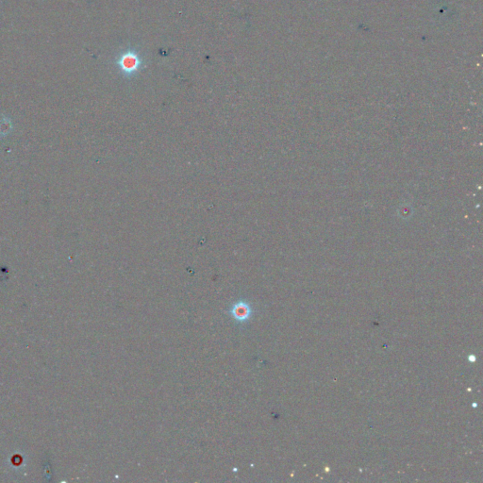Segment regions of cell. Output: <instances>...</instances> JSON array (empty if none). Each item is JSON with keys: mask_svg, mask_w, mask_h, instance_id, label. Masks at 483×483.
Wrapping results in <instances>:
<instances>
[{"mask_svg": "<svg viewBox=\"0 0 483 483\" xmlns=\"http://www.w3.org/2000/svg\"><path fill=\"white\" fill-rule=\"evenodd\" d=\"M231 313L237 321L243 322L250 316L251 309L247 303L237 302L231 308Z\"/></svg>", "mask_w": 483, "mask_h": 483, "instance_id": "cell-1", "label": "cell"}, {"mask_svg": "<svg viewBox=\"0 0 483 483\" xmlns=\"http://www.w3.org/2000/svg\"><path fill=\"white\" fill-rule=\"evenodd\" d=\"M123 68L124 70L126 71H129V72H131L133 70L136 69L137 67V60L132 57V56H126L125 59L123 60Z\"/></svg>", "mask_w": 483, "mask_h": 483, "instance_id": "cell-2", "label": "cell"}]
</instances>
